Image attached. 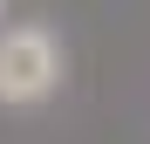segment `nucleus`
I'll return each instance as SVG.
<instances>
[{
  "label": "nucleus",
  "instance_id": "f257e3e1",
  "mask_svg": "<svg viewBox=\"0 0 150 144\" xmlns=\"http://www.w3.org/2000/svg\"><path fill=\"white\" fill-rule=\"evenodd\" d=\"M62 89V41L48 21H14L0 34V103L7 110H34Z\"/></svg>",
  "mask_w": 150,
  "mask_h": 144
},
{
  "label": "nucleus",
  "instance_id": "f03ea898",
  "mask_svg": "<svg viewBox=\"0 0 150 144\" xmlns=\"http://www.w3.org/2000/svg\"><path fill=\"white\" fill-rule=\"evenodd\" d=\"M0 7H7V0H0Z\"/></svg>",
  "mask_w": 150,
  "mask_h": 144
}]
</instances>
